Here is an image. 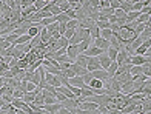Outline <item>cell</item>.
Returning <instances> with one entry per match:
<instances>
[{"label":"cell","instance_id":"obj_1","mask_svg":"<svg viewBox=\"0 0 151 114\" xmlns=\"http://www.w3.org/2000/svg\"><path fill=\"white\" fill-rule=\"evenodd\" d=\"M88 59V63H86V71L91 72V71H96V70H102V66L99 63V59L97 57H86Z\"/></svg>","mask_w":151,"mask_h":114},{"label":"cell","instance_id":"obj_2","mask_svg":"<svg viewBox=\"0 0 151 114\" xmlns=\"http://www.w3.org/2000/svg\"><path fill=\"white\" fill-rule=\"evenodd\" d=\"M104 52H106V51H104V49H100V48H97V46H94V45H91L90 48H88L83 54L86 56V57H99L100 54H104Z\"/></svg>","mask_w":151,"mask_h":114},{"label":"cell","instance_id":"obj_3","mask_svg":"<svg viewBox=\"0 0 151 114\" xmlns=\"http://www.w3.org/2000/svg\"><path fill=\"white\" fill-rule=\"evenodd\" d=\"M93 45V39L91 37H88L85 40H82L80 43H77V51H79V54H83V52L90 48V46Z\"/></svg>","mask_w":151,"mask_h":114},{"label":"cell","instance_id":"obj_4","mask_svg":"<svg viewBox=\"0 0 151 114\" xmlns=\"http://www.w3.org/2000/svg\"><path fill=\"white\" fill-rule=\"evenodd\" d=\"M93 45L97 46V48H100V49H104V51H106V49L109 48V40L102 39V37H97V39L93 40Z\"/></svg>","mask_w":151,"mask_h":114},{"label":"cell","instance_id":"obj_5","mask_svg":"<svg viewBox=\"0 0 151 114\" xmlns=\"http://www.w3.org/2000/svg\"><path fill=\"white\" fill-rule=\"evenodd\" d=\"M60 105L63 106V108L66 110H74V108H77L79 106V102H77V99H65L63 102H60Z\"/></svg>","mask_w":151,"mask_h":114},{"label":"cell","instance_id":"obj_6","mask_svg":"<svg viewBox=\"0 0 151 114\" xmlns=\"http://www.w3.org/2000/svg\"><path fill=\"white\" fill-rule=\"evenodd\" d=\"M68 83L71 86H76V88H83L85 86V82H83V79H82V76H74L71 79H68Z\"/></svg>","mask_w":151,"mask_h":114},{"label":"cell","instance_id":"obj_7","mask_svg":"<svg viewBox=\"0 0 151 114\" xmlns=\"http://www.w3.org/2000/svg\"><path fill=\"white\" fill-rule=\"evenodd\" d=\"M129 63H131V65H137V66H142L143 63H148V62H147V57L145 56L134 54V56H131V59H129Z\"/></svg>","mask_w":151,"mask_h":114},{"label":"cell","instance_id":"obj_8","mask_svg":"<svg viewBox=\"0 0 151 114\" xmlns=\"http://www.w3.org/2000/svg\"><path fill=\"white\" fill-rule=\"evenodd\" d=\"M91 76H93V79H97V80H106L108 79V72H106V70H96V71H91Z\"/></svg>","mask_w":151,"mask_h":114},{"label":"cell","instance_id":"obj_9","mask_svg":"<svg viewBox=\"0 0 151 114\" xmlns=\"http://www.w3.org/2000/svg\"><path fill=\"white\" fill-rule=\"evenodd\" d=\"M42 28H43L42 25L34 23L32 26H29V28H28V32H26V34H28L29 37H36V36H39V34H40V31H42Z\"/></svg>","mask_w":151,"mask_h":114},{"label":"cell","instance_id":"obj_10","mask_svg":"<svg viewBox=\"0 0 151 114\" xmlns=\"http://www.w3.org/2000/svg\"><path fill=\"white\" fill-rule=\"evenodd\" d=\"M70 68L73 70V72H74L76 76H85L86 72H88V71H86V68H83V66H80V65H77V63H76V62L70 65Z\"/></svg>","mask_w":151,"mask_h":114},{"label":"cell","instance_id":"obj_11","mask_svg":"<svg viewBox=\"0 0 151 114\" xmlns=\"http://www.w3.org/2000/svg\"><path fill=\"white\" fill-rule=\"evenodd\" d=\"M65 54L68 57H71L73 60H76V57L79 56V51H77V45H68L66 46V52Z\"/></svg>","mask_w":151,"mask_h":114},{"label":"cell","instance_id":"obj_12","mask_svg":"<svg viewBox=\"0 0 151 114\" xmlns=\"http://www.w3.org/2000/svg\"><path fill=\"white\" fill-rule=\"evenodd\" d=\"M79 108L80 110H97L99 105L94 102H90V100H83V102H79Z\"/></svg>","mask_w":151,"mask_h":114},{"label":"cell","instance_id":"obj_13","mask_svg":"<svg viewBox=\"0 0 151 114\" xmlns=\"http://www.w3.org/2000/svg\"><path fill=\"white\" fill-rule=\"evenodd\" d=\"M97 59H99V63H100V66H102V70H106L108 66H109V63H111V60H109V57L106 56V52L100 54Z\"/></svg>","mask_w":151,"mask_h":114},{"label":"cell","instance_id":"obj_14","mask_svg":"<svg viewBox=\"0 0 151 114\" xmlns=\"http://www.w3.org/2000/svg\"><path fill=\"white\" fill-rule=\"evenodd\" d=\"M109 46L111 48H114V49H117V51H120L122 48H123V45H122V42L116 37V36H111L109 37Z\"/></svg>","mask_w":151,"mask_h":114},{"label":"cell","instance_id":"obj_15","mask_svg":"<svg viewBox=\"0 0 151 114\" xmlns=\"http://www.w3.org/2000/svg\"><path fill=\"white\" fill-rule=\"evenodd\" d=\"M88 88L100 90V88H104V82H102V80H97V79H91L90 82H88Z\"/></svg>","mask_w":151,"mask_h":114},{"label":"cell","instance_id":"obj_16","mask_svg":"<svg viewBox=\"0 0 151 114\" xmlns=\"http://www.w3.org/2000/svg\"><path fill=\"white\" fill-rule=\"evenodd\" d=\"M39 36H40V39H42V43H45V45L48 43V40H50V39L52 37V34H51V32L45 28V26L42 28V31H40V34H39Z\"/></svg>","mask_w":151,"mask_h":114},{"label":"cell","instance_id":"obj_17","mask_svg":"<svg viewBox=\"0 0 151 114\" xmlns=\"http://www.w3.org/2000/svg\"><path fill=\"white\" fill-rule=\"evenodd\" d=\"M29 45H31V48H39V46H46L45 43H42V39H40V36L31 37V40H29Z\"/></svg>","mask_w":151,"mask_h":114},{"label":"cell","instance_id":"obj_18","mask_svg":"<svg viewBox=\"0 0 151 114\" xmlns=\"http://www.w3.org/2000/svg\"><path fill=\"white\" fill-rule=\"evenodd\" d=\"M60 103L57 102V103H52V105H43V108H45V111H48V113H51V114H56L59 110H60Z\"/></svg>","mask_w":151,"mask_h":114},{"label":"cell","instance_id":"obj_19","mask_svg":"<svg viewBox=\"0 0 151 114\" xmlns=\"http://www.w3.org/2000/svg\"><path fill=\"white\" fill-rule=\"evenodd\" d=\"M117 68H119V65H117V62H111L109 63V66L106 68V72H108V77H114V74H116V71H117Z\"/></svg>","mask_w":151,"mask_h":114},{"label":"cell","instance_id":"obj_20","mask_svg":"<svg viewBox=\"0 0 151 114\" xmlns=\"http://www.w3.org/2000/svg\"><path fill=\"white\" fill-rule=\"evenodd\" d=\"M54 60H56L57 63H74V60H73L71 57H68L66 54H62V56H57V57L54 59Z\"/></svg>","mask_w":151,"mask_h":114},{"label":"cell","instance_id":"obj_21","mask_svg":"<svg viewBox=\"0 0 151 114\" xmlns=\"http://www.w3.org/2000/svg\"><path fill=\"white\" fill-rule=\"evenodd\" d=\"M88 32H90V37L94 40V39H97V37H100V29L97 28V26H96V23L91 26L90 29H88Z\"/></svg>","mask_w":151,"mask_h":114},{"label":"cell","instance_id":"obj_22","mask_svg":"<svg viewBox=\"0 0 151 114\" xmlns=\"http://www.w3.org/2000/svg\"><path fill=\"white\" fill-rule=\"evenodd\" d=\"M77 65H80V66H83V68H86V63H88V59H86V56L85 54H79L77 57H76V60H74Z\"/></svg>","mask_w":151,"mask_h":114},{"label":"cell","instance_id":"obj_23","mask_svg":"<svg viewBox=\"0 0 151 114\" xmlns=\"http://www.w3.org/2000/svg\"><path fill=\"white\" fill-rule=\"evenodd\" d=\"M29 40H31V37H29L28 34H23V36H19L17 40H16L12 45H25V43H28Z\"/></svg>","mask_w":151,"mask_h":114},{"label":"cell","instance_id":"obj_24","mask_svg":"<svg viewBox=\"0 0 151 114\" xmlns=\"http://www.w3.org/2000/svg\"><path fill=\"white\" fill-rule=\"evenodd\" d=\"M36 92H34V91H31V92H25V94H23V102L25 103H31V102H34V99H36Z\"/></svg>","mask_w":151,"mask_h":114},{"label":"cell","instance_id":"obj_25","mask_svg":"<svg viewBox=\"0 0 151 114\" xmlns=\"http://www.w3.org/2000/svg\"><path fill=\"white\" fill-rule=\"evenodd\" d=\"M139 37L143 40V42H145V40H150V39H151V28H150V26H147V28L140 32Z\"/></svg>","mask_w":151,"mask_h":114},{"label":"cell","instance_id":"obj_26","mask_svg":"<svg viewBox=\"0 0 151 114\" xmlns=\"http://www.w3.org/2000/svg\"><path fill=\"white\" fill-rule=\"evenodd\" d=\"M117 49H114V48H111V46H109V48L106 49V56L109 57V60H111V62H116V57H117Z\"/></svg>","mask_w":151,"mask_h":114},{"label":"cell","instance_id":"obj_27","mask_svg":"<svg viewBox=\"0 0 151 114\" xmlns=\"http://www.w3.org/2000/svg\"><path fill=\"white\" fill-rule=\"evenodd\" d=\"M120 9L128 14V12L133 11V3H131V2H122V3H120Z\"/></svg>","mask_w":151,"mask_h":114},{"label":"cell","instance_id":"obj_28","mask_svg":"<svg viewBox=\"0 0 151 114\" xmlns=\"http://www.w3.org/2000/svg\"><path fill=\"white\" fill-rule=\"evenodd\" d=\"M54 17H56V22H59V23H66L68 20H71L70 17L65 14V12H60L59 16H54Z\"/></svg>","mask_w":151,"mask_h":114},{"label":"cell","instance_id":"obj_29","mask_svg":"<svg viewBox=\"0 0 151 114\" xmlns=\"http://www.w3.org/2000/svg\"><path fill=\"white\" fill-rule=\"evenodd\" d=\"M65 26H66V29H76L79 26V22L76 19H71V20H68V22L65 23Z\"/></svg>","mask_w":151,"mask_h":114},{"label":"cell","instance_id":"obj_30","mask_svg":"<svg viewBox=\"0 0 151 114\" xmlns=\"http://www.w3.org/2000/svg\"><path fill=\"white\" fill-rule=\"evenodd\" d=\"M139 16H140L139 11H131V12H128V14H127V20H128V22H134V20H137Z\"/></svg>","mask_w":151,"mask_h":114},{"label":"cell","instance_id":"obj_31","mask_svg":"<svg viewBox=\"0 0 151 114\" xmlns=\"http://www.w3.org/2000/svg\"><path fill=\"white\" fill-rule=\"evenodd\" d=\"M113 36V31L109 29V28H106V29H100V37L102 39H106V40H109V37Z\"/></svg>","mask_w":151,"mask_h":114},{"label":"cell","instance_id":"obj_32","mask_svg":"<svg viewBox=\"0 0 151 114\" xmlns=\"http://www.w3.org/2000/svg\"><path fill=\"white\" fill-rule=\"evenodd\" d=\"M17 37H19L17 34H14V32H11V34H6V36H5L3 39L6 40V42H9V43L12 45V43H14V42H16V40H17Z\"/></svg>","mask_w":151,"mask_h":114},{"label":"cell","instance_id":"obj_33","mask_svg":"<svg viewBox=\"0 0 151 114\" xmlns=\"http://www.w3.org/2000/svg\"><path fill=\"white\" fill-rule=\"evenodd\" d=\"M137 22L139 23H148L150 22V14H140L137 17Z\"/></svg>","mask_w":151,"mask_h":114},{"label":"cell","instance_id":"obj_34","mask_svg":"<svg viewBox=\"0 0 151 114\" xmlns=\"http://www.w3.org/2000/svg\"><path fill=\"white\" fill-rule=\"evenodd\" d=\"M32 5H34V6H36V8L40 11V9H43V8H45L46 2H45V0H36V2H34Z\"/></svg>","mask_w":151,"mask_h":114},{"label":"cell","instance_id":"obj_35","mask_svg":"<svg viewBox=\"0 0 151 114\" xmlns=\"http://www.w3.org/2000/svg\"><path fill=\"white\" fill-rule=\"evenodd\" d=\"M23 94H25V92L22 90H19V88H16L14 91H12V97H14V99H22Z\"/></svg>","mask_w":151,"mask_h":114},{"label":"cell","instance_id":"obj_36","mask_svg":"<svg viewBox=\"0 0 151 114\" xmlns=\"http://www.w3.org/2000/svg\"><path fill=\"white\" fill-rule=\"evenodd\" d=\"M145 28H147V25H145V23H139V25H137L136 28H134V32H136L137 36H139V34H140V32H142L143 29H145Z\"/></svg>","mask_w":151,"mask_h":114},{"label":"cell","instance_id":"obj_37","mask_svg":"<svg viewBox=\"0 0 151 114\" xmlns=\"http://www.w3.org/2000/svg\"><path fill=\"white\" fill-rule=\"evenodd\" d=\"M31 5H32V0H22V2H20V9H25Z\"/></svg>","mask_w":151,"mask_h":114},{"label":"cell","instance_id":"obj_38","mask_svg":"<svg viewBox=\"0 0 151 114\" xmlns=\"http://www.w3.org/2000/svg\"><path fill=\"white\" fill-rule=\"evenodd\" d=\"M34 90H36V85H34V83H31V82H26L25 83V91L26 92H31Z\"/></svg>","mask_w":151,"mask_h":114},{"label":"cell","instance_id":"obj_39","mask_svg":"<svg viewBox=\"0 0 151 114\" xmlns=\"http://www.w3.org/2000/svg\"><path fill=\"white\" fill-rule=\"evenodd\" d=\"M74 31H76V29H66V31L63 32V37L70 40V39H71V37L74 36Z\"/></svg>","mask_w":151,"mask_h":114},{"label":"cell","instance_id":"obj_40","mask_svg":"<svg viewBox=\"0 0 151 114\" xmlns=\"http://www.w3.org/2000/svg\"><path fill=\"white\" fill-rule=\"evenodd\" d=\"M143 8V2H136L133 3V11H140Z\"/></svg>","mask_w":151,"mask_h":114},{"label":"cell","instance_id":"obj_41","mask_svg":"<svg viewBox=\"0 0 151 114\" xmlns=\"http://www.w3.org/2000/svg\"><path fill=\"white\" fill-rule=\"evenodd\" d=\"M65 14H66L68 17H70V19H76V11H74L73 8H70V9H66V11H65Z\"/></svg>","mask_w":151,"mask_h":114},{"label":"cell","instance_id":"obj_42","mask_svg":"<svg viewBox=\"0 0 151 114\" xmlns=\"http://www.w3.org/2000/svg\"><path fill=\"white\" fill-rule=\"evenodd\" d=\"M82 79H83V82H85V85H88V82L93 79V76H91V72H86L85 76H82Z\"/></svg>","mask_w":151,"mask_h":114},{"label":"cell","instance_id":"obj_43","mask_svg":"<svg viewBox=\"0 0 151 114\" xmlns=\"http://www.w3.org/2000/svg\"><path fill=\"white\" fill-rule=\"evenodd\" d=\"M82 114H99V110H82Z\"/></svg>","mask_w":151,"mask_h":114},{"label":"cell","instance_id":"obj_44","mask_svg":"<svg viewBox=\"0 0 151 114\" xmlns=\"http://www.w3.org/2000/svg\"><path fill=\"white\" fill-rule=\"evenodd\" d=\"M56 99H57V102L60 103V102H63L65 99H68V97H65L63 94H62V92H57V94H56Z\"/></svg>","mask_w":151,"mask_h":114},{"label":"cell","instance_id":"obj_45","mask_svg":"<svg viewBox=\"0 0 151 114\" xmlns=\"http://www.w3.org/2000/svg\"><path fill=\"white\" fill-rule=\"evenodd\" d=\"M56 114H70V110H66V108H63V106H60V110H59Z\"/></svg>","mask_w":151,"mask_h":114},{"label":"cell","instance_id":"obj_46","mask_svg":"<svg viewBox=\"0 0 151 114\" xmlns=\"http://www.w3.org/2000/svg\"><path fill=\"white\" fill-rule=\"evenodd\" d=\"M108 22H109V23H116V22H117V17H116L114 14L109 16V17H108Z\"/></svg>","mask_w":151,"mask_h":114},{"label":"cell","instance_id":"obj_47","mask_svg":"<svg viewBox=\"0 0 151 114\" xmlns=\"http://www.w3.org/2000/svg\"><path fill=\"white\" fill-rule=\"evenodd\" d=\"M16 114H28V113H25V111H22V110H17V108H16Z\"/></svg>","mask_w":151,"mask_h":114},{"label":"cell","instance_id":"obj_48","mask_svg":"<svg viewBox=\"0 0 151 114\" xmlns=\"http://www.w3.org/2000/svg\"><path fill=\"white\" fill-rule=\"evenodd\" d=\"M45 2H46V3H50V2H52V0H45Z\"/></svg>","mask_w":151,"mask_h":114},{"label":"cell","instance_id":"obj_49","mask_svg":"<svg viewBox=\"0 0 151 114\" xmlns=\"http://www.w3.org/2000/svg\"><path fill=\"white\" fill-rule=\"evenodd\" d=\"M143 114H151V111H148V113H143Z\"/></svg>","mask_w":151,"mask_h":114},{"label":"cell","instance_id":"obj_50","mask_svg":"<svg viewBox=\"0 0 151 114\" xmlns=\"http://www.w3.org/2000/svg\"><path fill=\"white\" fill-rule=\"evenodd\" d=\"M105 114H109V113H108V111H106V113H105Z\"/></svg>","mask_w":151,"mask_h":114}]
</instances>
